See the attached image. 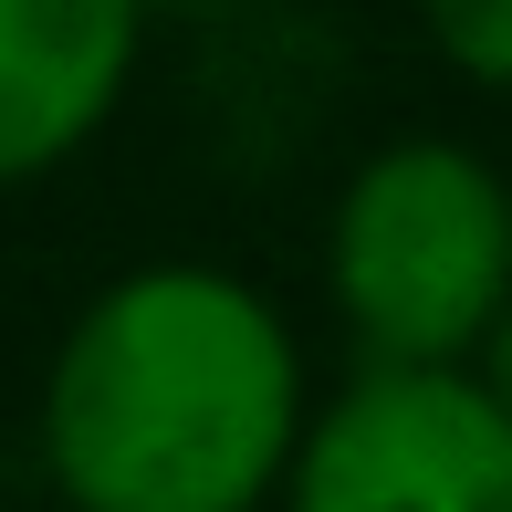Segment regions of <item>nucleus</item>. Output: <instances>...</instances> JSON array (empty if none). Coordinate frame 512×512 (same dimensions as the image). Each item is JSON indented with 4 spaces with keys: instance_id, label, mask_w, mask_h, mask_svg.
I'll use <instances>...</instances> for the list:
<instances>
[{
    "instance_id": "nucleus-1",
    "label": "nucleus",
    "mask_w": 512,
    "mask_h": 512,
    "mask_svg": "<svg viewBox=\"0 0 512 512\" xmlns=\"http://www.w3.org/2000/svg\"><path fill=\"white\" fill-rule=\"evenodd\" d=\"M304 335L220 262H136L42 366L63 512H272L304 460Z\"/></svg>"
},
{
    "instance_id": "nucleus-2",
    "label": "nucleus",
    "mask_w": 512,
    "mask_h": 512,
    "mask_svg": "<svg viewBox=\"0 0 512 512\" xmlns=\"http://www.w3.org/2000/svg\"><path fill=\"white\" fill-rule=\"evenodd\" d=\"M324 304L366 366H481L512 314V178L471 136H387L324 209Z\"/></svg>"
},
{
    "instance_id": "nucleus-3",
    "label": "nucleus",
    "mask_w": 512,
    "mask_h": 512,
    "mask_svg": "<svg viewBox=\"0 0 512 512\" xmlns=\"http://www.w3.org/2000/svg\"><path fill=\"white\" fill-rule=\"evenodd\" d=\"M283 512H512V408L481 366H356L314 398Z\"/></svg>"
},
{
    "instance_id": "nucleus-4",
    "label": "nucleus",
    "mask_w": 512,
    "mask_h": 512,
    "mask_svg": "<svg viewBox=\"0 0 512 512\" xmlns=\"http://www.w3.org/2000/svg\"><path fill=\"white\" fill-rule=\"evenodd\" d=\"M147 0H0V189L74 168L147 53Z\"/></svg>"
},
{
    "instance_id": "nucleus-5",
    "label": "nucleus",
    "mask_w": 512,
    "mask_h": 512,
    "mask_svg": "<svg viewBox=\"0 0 512 512\" xmlns=\"http://www.w3.org/2000/svg\"><path fill=\"white\" fill-rule=\"evenodd\" d=\"M418 32L471 95L512 105V0H418Z\"/></svg>"
},
{
    "instance_id": "nucleus-6",
    "label": "nucleus",
    "mask_w": 512,
    "mask_h": 512,
    "mask_svg": "<svg viewBox=\"0 0 512 512\" xmlns=\"http://www.w3.org/2000/svg\"><path fill=\"white\" fill-rule=\"evenodd\" d=\"M481 377H492V398L512 408V314L492 324V345H481Z\"/></svg>"
},
{
    "instance_id": "nucleus-7",
    "label": "nucleus",
    "mask_w": 512,
    "mask_h": 512,
    "mask_svg": "<svg viewBox=\"0 0 512 512\" xmlns=\"http://www.w3.org/2000/svg\"><path fill=\"white\" fill-rule=\"evenodd\" d=\"M147 11H220V0H147Z\"/></svg>"
}]
</instances>
